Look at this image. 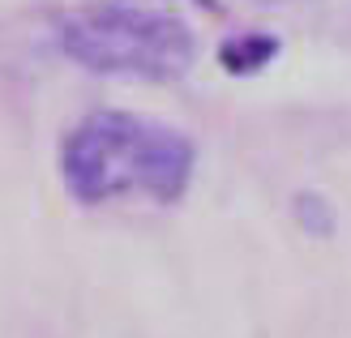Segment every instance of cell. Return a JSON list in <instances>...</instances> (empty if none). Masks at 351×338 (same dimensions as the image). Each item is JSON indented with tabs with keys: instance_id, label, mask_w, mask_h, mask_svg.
<instances>
[{
	"instance_id": "obj_1",
	"label": "cell",
	"mask_w": 351,
	"mask_h": 338,
	"mask_svg": "<svg viewBox=\"0 0 351 338\" xmlns=\"http://www.w3.org/2000/svg\"><path fill=\"white\" fill-rule=\"evenodd\" d=\"M197 176V146L167 120L95 108L60 137V184L77 206L184 202Z\"/></svg>"
},
{
	"instance_id": "obj_4",
	"label": "cell",
	"mask_w": 351,
	"mask_h": 338,
	"mask_svg": "<svg viewBox=\"0 0 351 338\" xmlns=\"http://www.w3.org/2000/svg\"><path fill=\"white\" fill-rule=\"evenodd\" d=\"M295 219H300L304 231H313V236H330V231H335V206H330L322 193H300V197H295Z\"/></svg>"
},
{
	"instance_id": "obj_5",
	"label": "cell",
	"mask_w": 351,
	"mask_h": 338,
	"mask_svg": "<svg viewBox=\"0 0 351 338\" xmlns=\"http://www.w3.org/2000/svg\"><path fill=\"white\" fill-rule=\"evenodd\" d=\"M193 5H197V9H210V13H219V9H223L219 0H193Z\"/></svg>"
},
{
	"instance_id": "obj_2",
	"label": "cell",
	"mask_w": 351,
	"mask_h": 338,
	"mask_svg": "<svg viewBox=\"0 0 351 338\" xmlns=\"http://www.w3.org/2000/svg\"><path fill=\"white\" fill-rule=\"evenodd\" d=\"M56 43L64 60L86 73L146 86L180 82L197 64V39L189 22L159 5H125V0L82 5L60 17Z\"/></svg>"
},
{
	"instance_id": "obj_3",
	"label": "cell",
	"mask_w": 351,
	"mask_h": 338,
	"mask_svg": "<svg viewBox=\"0 0 351 338\" xmlns=\"http://www.w3.org/2000/svg\"><path fill=\"white\" fill-rule=\"evenodd\" d=\"M278 56H283V39L274 30H240V34H227L215 47V64L227 77H257Z\"/></svg>"
}]
</instances>
